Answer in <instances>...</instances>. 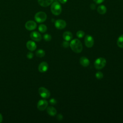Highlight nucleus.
<instances>
[{"label":"nucleus","mask_w":123,"mask_h":123,"mask_svg":"<svg viewBox=\"0 0 123 123\" xmlns=\"http://www.w3.org/2000/svg\"><path fill=\"white\" fill-rule=\"evenodd\" d=\"M97 11L100 14H104L107 12V8L104 5H100L98 6Z\"/></svg>","instance_id":"f3484780"},{"label":"nucleus","mask_w":123,"mask_h":123,"mask_svg":"<svg viewBox=\"0 0 123 123\" xmlns=\"http://www.w3.org/2000/svg\"><path fill=\"white\" fill-rule=\"evenodd\" d=\"M31 38L35 41H40L42 39L41 35L37 31H33L30 34Z\"/></svg>","instance_id":"9d476101"},{"label":"nucleus","mask_w":123,"mask_h":123,"mask_svg":"<svg viewBox=\"0 0 123 123\" xmlns=\"http://www.w3.org/2000/svg\"><path fill=\"white\" fill-rule=\"evenodd\" d=\"M3 120V117L1 113H0V123H1L2 122Z\"/></svg>","instance_id":"c756f323"},{"label":"nucleus","mask_w":123,"mask_h":123,"mask_svg":"<svg viewBox=\"0 0 123 123\" xmlns=\"http://www.w3.org/2000/svg\"><path fill=\"white\" fill-rule=\"evenodd\" d=\"M79 62L80 64L84 67H87L90 64L89 59L86 57H81L80 58Z\"/></svg>","instance_id":"ddd939ff"},{"label":"nucleus","mask_w":123,"mask_h":123,"mask_svg":"<svg viewBox=\"0 0 123 123\" xmlns=\"http://www.w3.org/2000/svg\"><path fill=\"white\" fill-rule=\"evenodd\" d=\"M38 93L39 95L44 98H48L50 97V93L49 90L44 87H40L38 88Z\"/></svg>","instance_id":"39448f33"},{"label":"nucleus","mask_w":123,"mask_h":123,"mask_svg":"<svg viewBox=\"0 0 123 123\" xmlns=\"http://www.w3.org/2000/svg\"><path fill=\"white\" fill-rule=\"evenodd\" d=\"M62 37L65 41H70L73 38L72 33L70 31H65L63 33Z\"/></svg>","instance_id":"dca6fc26"},{"label":"nucleus","mask_w":123,"mask_h":123,"mask_svg":"<svg viewBox=\"0 0 123 123\" xmlns=\"http://www.w3.org/2000/svg\"><path fill=\"white\" fill-rule=\"evenodd\" d=\"M106 64V60L102 57L97 59L94 62V67L97 70H101L105 67Z\"/></svg>","instance_id":"7ed1b4c3"},{"label":"nucleus","mask_w":123,"mask_h":123,"mask_svg":"<svg viewBox=\"0 0 123 123\" xmlns=\"http://www.w3.org/2000/svg\"><path fill=\"white\" fill-rule=\"evenodd\" d=\"M70 47L72 50L76 53L81 52L83 50L82 44L81 41L77 38L71 40L70 43Z\"/></svg>","instance_id":"f257e3e1"},{"label":"nucleus","mask_w":123,"mask_h":123,"mask_svg":"<svg viewBox=\"0 0 123 123\" xmlns=\"http://www.w3.org/2000/svg\"><path fill=\"white\" fill-rule=\"evenodd\" d=\"M49 68V65L46 62H41L38 67V71L40 73H45L47 71Z\"/></svg>","instance_id":"9b49d317"},{"label":"nucleus","mask_w":123,"mask_h":123,"mask_svg":"<svg viewBox=\"0 0 123 123\" xmlns=\"http://www.w3.org/2000/svg\"><path fill=\"white\" fill-rule=\"evenodd\" d=\"M95 76L96 77V78L98 79H101L103 78V74L102 72H97L96 74H95Z\"/></svg>","instance_id":"5701e85b"},{"label":"nucleus","mask_w":123,"mask_h":123,"mask_svg":"<svg viewBox=\"0 0 123 123\" xmlns=\"http://www.w3.org/2000/svg\"><path fill=\"white\" fill-rule=\"evenodd\" d=\"M36 55L39 58H42L45 55V52L42 49H39L36 51Z\"/></svg>","instance_id":"a211bd4d"},{"label":"nucleus","mask_w":123,"mask_h":123,"mask_svg":"<svg viewBox=\"0 0 123 123\" xmlns=\"http://www.w3.org/2000/svg\"><path fill=\"white\" fill-rule=\"evenodd\" d=\"M47 16L46 13L43 12H37L34 17L35 21L38 23H41L45 22L47 19Z\"/></svg>","instance_id":"20e7f679"},{"label":"nucleus","mask_w":123,"mask_h":123,"mask_svg":"<svg viewBox=\"0 0 123 123\" xmlns=\"http://www.w3.org/2000/svg\"><path fill=\"white\" fill-rule=\"evenodd\" d=\"M38 4L42 7H48L53 2V0H37Z\"/></svg>","instance_id":"4468645a"},{"label":"nucleus","mask_w":123,"mask_h":123,"mask_svg":"<svg viewBox=\"0 0 123 123\" xmlns=\"http://www.w3.org/2000/svg\"><path fill=\"white\" fill-rule=\"evenodd\" d=\"M48 106V102L45 99L39 100L37 104V108L40 111H44Z\"/></svg>","instance_id":"0eeeda50"},{"label":"nucleus","mask_w":123,"mask_h":123,"mask_svg":"<svg viewBox=\"0 0 123 123\" xmlns=\"http://www.w3.org/2000/svg\"><path fill=\"white\" fill-rule=\"evenodd\" d=\"M85 35V32L82 30H79L76 32V36L78 38H81L84 37Z\"/></svg>","instance_id":"412c9836"},{"label":"nucleus","mask_w":123,"mask_h":123,"mask_svg":"<svg viewBox=\"0 0 123 123\" xmlns=\"http://www.w3.org/2000/svg\"><path fill=\"white\" fill-rule=\"evenodd\" d=\"M117 46L121 48H123V35H121L117 41Z\"/></svg>","instance_id":"6ab92c4d"},{"label":"nucleus","mask_w":123,"mask_h":123,"mask_svg":"<svg viewBox=\"0 0 123 123\" xmlns=\"http://www.w3.org/2000/svg\"><path fill=\"white\" fill-rule=\"evenodd\" d=\"M47 112L50 116H54L57 113V110L54 107L52 106H49L47 108Z\"/></svg>","instance_id":"2eb2a0df"},{"label":"nucleus","mask_w":123,"mask_h":123,"mask_svg":"<svg viewBox=\"0 0 123 123\" xmlns=\"http://www.w3.org/2000/svg\"><path fill=\"white\" fill-rule=\"evenodd\" d=\"M50 10L53 14L55 15H59L61 13L62 11L61 5L58 2H53L51 3Z\"/></svg>","instance_id":"f03ea898"},{"label":"nucleus","mask_w":123,"mask_h":123,"mask_svg":"<svg viewBox=\"0 0 123 123\" xmlns=\"http://www.w3.org/2000/svg\"><path fill=\"white\" fill-rule=\"evenodd\" d=\"M34 56V54L32 52H29L27 53V55H26V57L28 59H32L33 58Z\"/></svg>","instance_id":"a878e982"},{"label":"nucleus","mask_w":123,"mask_h":123,"mask_svg":"<svg viewBox=\"0 0 123 123\" xmlns=\"http://www.w3.org/2000/svg\"><path fill=\"white\" fill-rule=\"evenodd\" d=\"M85 44L86 47L92 48L94 44V40L93 37L90 35H86L85 38Z\"/></svg>","instance_id":"423d86ee"},{"label":"nucleus","mask_w":123,"mask_h":123,"mask_svg":"<svg viewBox=\"0 0 123 123\" xmlns=\"http://www.w3.org/2000/svg\"><path fill=\"white\" fill-rule=\"evenodd\" d=\"M93 0L97 4H100L102 3L105 0Z\"/></svg>","instance_id":"cd10ccee"},{"label":"nucleus","mask_w":123,"mask_h":123,"mask_svg":"<svg viewBox=\"0 0 123 123\" xmlns=\"http://www.w3.org/2000/svg\"><path fill=\"white\" fill-rule=\"evenodd\" d=\"M26 46L27 49L31 51H34L37 49V45L36 43L32 40L28 41L26 42Z\"/></svg>","instance_id":"f8f14e48"},{"label":"nucleus","mask_w":123,"mask_h":123,"mask_svg":"<svg viewBox=\"0 0 123 123\" xmlns=\"http://www.w3.org/2000/svg\"><path fill=\"white\" fill-rule=\"evenodd\" d=\"M62 46L63 47L67 48H68L69 46H70V43L68 42V41H63L62 43Z\"/></svg>","instance_id":"b1692460"},{"label":"nucleus","mask_w":123,"mask_h":123,"mask_svg":"<svg viewBox=\"0 0 123 123\" xmlns=\"http://www.w3.org/2000/svg\"><path fill=\"white\" fill-rule=\"evenodd\" d=\"M43 38L46 41H49L51 40V36L49 34H45L43 35Z\"/></svg>","instance_id":"4be33fe9"},{"label":"nucleus","mask_w":123,"mask_h":123,"mask_svg":"<svg viewBox=\"0 0 123 123\" xmlns=\"http://www.w3.org/2000/svg\"><path fill=\"white\" fill-rule=\"evenodd\" d=\"M37 23L35 21H32V20L28 21L27 22H26L25 24V28L29 31L34 30L37 28Z\"/></svg>","instance_id":"6e6552de"},{"label":"nucleus","mask_w":123,"mask_h":123,"mask_svg":"<svg viewBox=\"0 0 123 123\" xmlns=\"http://www.w3.org/2000/svg\"><path fill=\"white\" fill-rule=\"evenodd\" d=\"M49 102L50 104H51V105H56V104H57V101H56V100L55 98H51V99L49 100Z\"/></svg>","instance_id":"393cba45"},{"label":"nucleus","mask_w":123,"mask_h":123,"mask_svg":"<svg viewBox=\"0 0 123 123\" xmlns=\"http://www.w3.org/2000/svg\"><path fill=\"white\" fill-rule=\"evenodd\" d=\"M57 119L59 120V121H61L63 119V116L62 114H58L57 116Z\"/></svg>","instance_id":"bb28decb"},{"label":"nucleus","mask_w":123,"mask_h":123,"mask_svg":"<svg viewBox=\"0 0 123 123\" xmlns=\"http://www.w3.org/2000/svg\"><path fill=\"white\" fill-rule=\"evenodd\" d=\"M59 0L60 3H62V4H64V3H66L67 1H68V0Z\"/></svg>","instance_id":"c85d7f7f"},{"label":"nucleus","mask_w":123,"mask_h":123,"mask_svg":"<svg viewBox=\"0 0 123 123\" xmlns=\"http://www.w3.org/2000/svg\"><path fill=\"white\" fill-rule=\"evenodd\" d=\"M55 26L58 29H62L66 26V22L62 19H58L55 21L54 23Z\"/></svg>","instance_id":"1a4fd4ad"},{"label":"nucleus","mask_w":123,"mask_h":123,"mask_svg":"<svg viewBox=\"0 0 123 123\" xmlns=\"http://www.w3.org/2000/svg\"><path fill=\"white\" fill-rule=\"evenodd\" d=\"M39 31L41 33H45L47 30V27L46 25L44 24H40L38 27Z\"/></svg>","instance_id":"aec40b11"}]
</instances>
